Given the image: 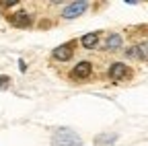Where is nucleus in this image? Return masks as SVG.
<instances>
[{"label": "nucleus", "instance_id": "nucleus-1", "mask_svg": "<svg viewBox=\"0 0 148 146\" xmlns=\"http://www.w3.org/2000/svg\"><path fill=\"white\" fill-rule=\"evenodd\" d=\"M51 146H82V138L70 127H60L51 136Z\"/></svg>", "mask_w": 148, "mask_h": 146}, {"label": "nucleus", "instance_id": "nucleus-2", "mask_svg": "<svg viewBox=\"0 0 148 146\" xmlns=\"http://www.w3.org/2000/svg\"><path fill=\"white\" fill-rule=\"evenodd\" d=\"M86 6H88L86 0H78V2H72V4H68V6L62 10V16H64V19H74V16H80V14L86 10Z\"/></svg>", "mask_w": 148, "mask_h": 146}, {"label": "nucleus", "instance_id": "nucleus-3", "mask_svg": "<svg viewBox=\"0 0 148 146\" xmlns=\"http://www.w3.org/2000/svg\"><path fill=\"white\" fill-rule=\"evenodd\" d=\"M72 53H74V43H64V45L53 49V58L60 60V62H66L72 58Z\"/></svg>", "mask_w": 148, "mask_h": 146}, {"label": "nucleus", "instance_id": "nucleus-4", "mask_svg": "<svg viewBox=\"0 0 148 146\" xmlns=\"http://www.w3.org/2000/svg\"><path fill=\"white\" fill-rule=\"evenodd\" d=\"M125 64H121V62H115V64H111L109 66V78L113 80V82H117V80H121L123 76H125Z\"/></svg>", "mask_w": 148, "mask_h": 146}, {"label": "nucleus", "instance_id": "nucleus-5", "mask_svg": "<svg viewBox=\"0 0 148 146\" xmlns=\"http://www.w3.org/2000/svg\"><path fill=\"white\" fill-rule=\"evenodd\" d=\"M14 27H29L31 25V16L25 12V10H18V12H14L10 19H8Z\"/></svg>", "mask_w": 148, "mask_h": 146}, {"label": "nucleus", "instance_id": "nucleus-6", "mask_svg": "<svg viewBox=\"0 0 148 146\" xmlns=\"http://www.w3.org/2000/svg\"><path fill=\"white\" fill-rule=\"evenodd\" d=\"M90 70H92V66L88 62H80V64H76V68H74V76L76 78H86L90 74Z\"/></svg>", "mask_w": 148, "mask_h": 146}, {"label": "nucleus", "instance_id": "nucleus-7", "mask_svg": "<svg viewBox=\"0 0 148 146\" xmlns=\"http://www.w3.org/2000/svg\"><path fill=\"white\" fill-rule=\"evenodd\" d=\"M97 41H99V33H86L84 37H82V45L84 47H95L97 45Z\"/></svg>", "mask_w": 148, "mask_h": 146}, {"label": "nucleus", "instance_id": "nucleus-8", "mask_svg": "<svg viewBox=\"0 0 148 146\" xmlns=\"http://www.w3.org/2000/svg\"><path fill=\"white\" fill-rule=\"evenodd\" d=\"M119 45H121V35L113 33V35H109V37H107V43H105L107 49H117Z\"/></svg>", "mask_w": 148, "mask_h": 146}, {"label": "nucleus", "instance_id": "nucleus-9", "mask_svg": "<svg viewBox=\"0 0 148 146\" xmlns=\"http://www.w3.org/2000/svg\"><path fill=\"white\" fill-rule=\"evenodd\" d=\"M10 84V78L8 76H0V88H6Z\"/></svg>", "mask_w": 148, "mask_h": 146}, {"label": "nucleus", "instance_id": "nucleus-10", "mask_svg": "<svg viewBox=\"0 0 148 146\" xmlns=\"http://www.w3.org/2000/svg\"><path fill=\"white\" fill-rule=\"evenodd\" d=\"M12 4H18V0H0V6H12Z\"/></svg>", "mask_w": 148, "mask_h": 146}, {"label": "nucleus", "instance_id": "nucleus-11", "mask_svg": "<svg viewBox=\"0 0 148 146\" xmlns=\"http://www.w3.org/2000/svg\"><path fill=\"white\" fill-rule=\"evenodd\" d=\"M113 140H115V136H109V138H101V140H97V144H105V142H109V144H111Z\"/></svg>", "mask_w": 148, "mask_h": 146}, {"label": "nucleus", "instance_id": "nucleus-12", "mask_svg": "<svg viewBox=\"0 0 148 146\" xmlns=\"http://www.w3.org/2000/svg\"><path fill=\"white\" fill-rule=\"evenodd\" d=\"M18 68H21V70H23V72H25V70H27V64H25V62H23V60H18Z\"/></svg>", "mask_w": 148, "mask_h": 146}]
</instances>
